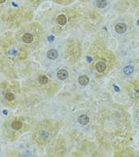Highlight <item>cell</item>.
Masks as SVG:
<instances>
[{
  "label": "cell",
  "mask_w": 139,
  "mask_h": 157,
  "mask_svg": "<svg viewBox=\"0 0 139 157\" xmlns=\"http://www.w3.org/2000/svg\"><path fill=\"white\" fill-rule=\"evenodd\" d=\"M115 30L118 34H123L127 31V26L124 23H118L115 26Z\"/></svg>",
  "instance_id": "1"
},
{
  "label": "cell",
  "mask_w": 139,
  "mask_h": 157,
  "mask_svg": "<svg viewBox=\"0 0 139 157\" xmlns=\"http://www.w3.org/2000/svg\"><path fill=\"white\" fill-rule=\"evenodd\" d=\"M57 76L60 80H64L68 77V73L65 69H61L57 72Z\"/></svg>",
  "instance_id": "2"
},
{
  "label": "cell",
  "mask_w": 139,
  "mask_h": 157,
  "mask_svg": "<svg viewBox=\"0 0 139 157\" xmlns=\"http://www.w3.org/2000/svg\"><path fill=\"white\" fill-rule=\"evenodd\" d=\"M78 121L80 124L82 125H86L89 123V119L88 116L86 115H82L79 116Z\"/></svg>",
  "instance_id": "3"
},
{
  "label": "cell",
  "mask_w": 139,
  "mask_h": 157,
  "mask_svg": "<svg viewBox=\"0 0 139 157\" xmlns=\"http://www.w3.org/2000/svg\"><path fill=\"white\" fill-rule=\"evenodd\" d=\"M34 39L33 35L29 33H26L23 36V41L26 44L31 43Z\"/></svg>",
  "instance_id": "4"
},
{
  "label": "cell",
  "mask_w": 139,
  "mask_h": 157,
  "mask_svg": "<svg viewBox=\"0 0 139 157\" xmlns=\"http://www.w3.org/2000/svg\"><path fill=\"white\" fill-rule=\"evenodd\" d=\"M58 52L55 49H51L47 53V57L51 60H54L58 57Z\"/></svg>",
  "instance_id": "5"
},
{
  "label": "cell",
  "mask_w": 139,
  "mask_h": 157,
  "mask_svg": "<svg viewBox=\"0 0 139 157\" xmlns=\"http://www.w3.org/2000/svg\"><path fill=\"white\" fill-rule=\"evenodd\" d=\"M89 78L85 75H81L78 77V82L81 85L85 86L89 83Z\"/></svg>",
  "instance_id": "6"
},
{
  "label": "cell",
  "mask_w": 139,
  "mask_h": 157,
  "mask_svg": "<svg viewBox=\"0 0 139 157\" xmlns=\"http://www.w3.org/2000/svg\"><path fill=\"white\" fill-rule=\"evenodd\" d=\"M11 126L13 129L15 130H18L22 128L23 124L21 121H15L12 122L11 124Z\"/></svg>",
  "instance_id": "7"
},
{
  "label": "cell",
  "mask_w": 139,
  "mask_h": 157,
  "mask_svg": "<svg viewBox=\"0 0 139 157\" xmlns=\"http://www.w3.org/2000/svg\"><path fill=\"white\" fill-rule=\"evenodd\" d=\"M57 21L58 23V24H59L60 25L63 26L66 23V21H67L66 17L63 14L60 15L57 17Z\"/></svg>",
  "instance_id": "8"
},
{
  "label": "cell",
  "mask_w": 139,
  "mask_h": 157,
  "mask_svg": "<svg viewBox=\"0 0 139 157\" xmlns=\"http://www.w3.org/2000/svg\"><path fill=\"white\" fill-rule=\"evenodd\" d=\"M96 69L98 72H103L106 69V65L103 62H99L96 64Z\"/></svg>",
  "instance_id": "9"
},
{
  "label": "cell",
  "mask_w": 139,
  "mask_h": 157,
  "mask_svg": "<svg viewBox=\"0 0 139 157\" xmlns=\"http://www.w3.org/2000/svg\"><path fill=\"white\" fill-rule=\"evenodd\" d=\"M134 71L133 67L131 66H128L123 68V72L126 75H130Z\"/></svg>",
  "instance_id": "10"
},
{
  "label": "cell",
  "mask_w": 139,
  "mask_h": 157,
  "mask_svg": "<svg viewBox=\"0 0 139 157\" xmlns=\"http://www.w3.org/2000/svg\"><path fill=\"white\" fill-rule=\"evenodd\" d=\"M38 81L40 84H46L48 82V78L45 75H41L38 77Z\"/></svg>",
  "instance_id": "11"
},
{
  "label": "cell",
  "mask_w": 139,
  "mask_h": 157,
  "mask_svg": "<svg viewBox=\"0 0 139 157\" xmlns=\"http://www.w3.org/2000/svg\"><path fill=\"white\" fill-rule=\"evenodd\" d=\"M96 3L97 6L101 8H105L107 5V2L106 0H97Z\"/></svg>",
  "instance_id": "12"
},
{
  "label": "cell",
  "mask_w": 139,
  "mask_h": 157,
  "mask_svg": "<svg viewBox=\"0 0 139 157\" xmlns=\"http://www.w3.org/2000/svg\"><path fill=\"white\" fill-rule=\"evenodd\" d=\"M5 97L7 101L11 102L14 100L15 96L12 93H7L5 94Z\"/></svg>",
  "instance_id": "13"
},
{
  "label": "cell",
  "mask_w": 139,
  "mask_h": 157,
  "mask_svg": "<svg viewBox=\"0 0 139 157\" xmlns=\"http://www.w3.org/2000/svg\"><path fill=\"white\" fill-rule=\"evenodd\" d=\"M48 40L49 42L52 43L54 40V37L53 36H50L48 37Z\"/></svg>",
  "instance_id": "14"
},
{
  "label": "cell",
  "mask_w": 139,
  "mask_h": 157,
  "mask_svg": "<svg viewBox=\"0 0 139 157\" xmlns=\"http://www.w3.org/2000/svg\"><path fill=\"white\" fill-rule=\"evenodd\" d=\"M114 89L116 92H120V89H119V87L118 86H117L116 85H114Z\"/></svg>",
  "instance_id": "15"
},
{
  "label": "cell",
  "mask_w": 139,
  "mask_h": 157,
  "mask_svg": "<svg viewBox=\"0 0 139 157\" xmlns=\"http://www.w3.org/2000/svg\"><path fill=\"white\" fill-rule=\"evenodd\" d=\"M87 58H88V59H87V60H88V61H89V62H91V61H92V59L91 57H87Z\"/></svg>",
  "instance_id": "16"
},
{
  "label": "cell",
  "mask_w": 139,
  "mask_h": 157,
  "mask_svg": "<svg viewBox=\"0 0 139 157\" xmlns=\"http://www.w3.org/2000/svg\"><path fill=\"white\" fill-rule=\"evenodd\" d=\"M6 0H0V3H3L5 2Z\"/></svg>",
  "instance_id": "17"
},
{
  "label": "cell",
  "mask_w": 139,
  "mask_h": 157,
  "mask_svg": "<svg viewBox=\"0 0 139 157\" xmlns=\"http://www.w3.org/2000/svg\"><path fill=\"white\" fill-rule=\"evenodd\" d=\"M137 25L138 26H139V20H138L137 22Z\"/></svg>",
  "instance_id": "18"
}]
</instances>
